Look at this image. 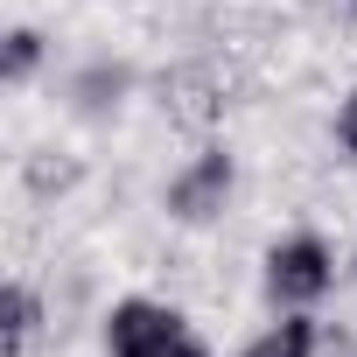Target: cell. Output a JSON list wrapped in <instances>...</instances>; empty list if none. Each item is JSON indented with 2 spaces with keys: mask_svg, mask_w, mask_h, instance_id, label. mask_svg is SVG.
<instances>
[{
  "mask_svg": "<svg viewBox=\"0 0 357 357\" xmlns=\"http://www.w3.org/2000/svg\"><path fill=\"white\" fill-rule=\"evenodd\" d=\"M336 280H343L336 245L315 225H294V231H280V238L259 245V301L273 315H315L336 294Z\"/></svg>",
  "mask_w": 357,
  "mask_h": 357,
  "instance_id": "6da1fadb",
  "label": "cell"
},
{
  "mask_svg": "<svg viewBox=\"0 0 357 357\" xmlns=\"http://www.w3.org/2000/svg\"><path fill=\"white\" fill-rule=\"evenodd\" d=\"M98 350L105 357H211V336L197 329L190 308L161 294H112L98 315Z\"/></svg>",
  "mask_w": 357,
  "mask_h": 357,
  "instance_id": "7a4b0ae2",
  "label": "cell"
},
{
  "mask_svg": "<svg viewBox=\"0 0 357 357\" xmlns=\"http://www.w3.org/2000/svg\"><path fill=\"white\" fill-rule=\"evenodd\" d=\"M238 183H245V175H238L231 140H204V147L183 154V168L161 183V218H168V225H183V231H211V225L231 218Z\"/></svg>",
  "mask_w": 357,
  "mask_h": 357,
  "instance_id": "3957f363",
  "label": "cell"
},
{
  "mask_svg": "<svg viewBox=\"0 0 357 357\" xmlns=\"http://www.w3.org/2000/svg\"><path fill=\"white\" fill-rule=\"evenodd\" d=\"M133 91H140V70H133L126 56H84V63L63 70V84H56L63 112L84 119V126H112V119L133 105Z\"/></svg>",
  "mask_w": 357,
  "mask_h": 357,
  "instance_id": "277c9868",
  "label": "cell"
},
{
  "mask_svg": "<svg viewBox=\"0 0 357 357\" xmlns=\"http://www.w3.org/2000/svg\"><path fill=\"white\" fill-rule=\"evenodd\" d=\"M43 329H50V301H43V287L29 273H15L0 287V357H29Z\"/></svg>",
  "mask_w": 357,
  "mask_h": 357,
  "instance_id": "5b68a950",
  "label": "cell"
},
{
  "mask_svg": "<svg viewBox=\"0 0 357 357\" xmlns=\"http://www.w3.org/2000/svg\"><path fill=\"white\" fill-rule=\"evenodd\" d=\"M43 63H50V36L36 22H15L8 36H0V84L8 91H29L43 77Z\"/></svg>",
  "mask_w": 357,
  "mask_h": 357,
  "instance_id": "8992f818",
  "label": "cell"
},
{
  "mask_svg": "<svg viewBox=\"0 0 357 357\" xmlns=\"http://www.w3.org/2000/svg\"><path fill=\"white\" fill-rule=\"evenodd\" d=\"M315 322H322V315H273V322L252 329L231 357H315Z\"/></svg>",
  "mask_w": 357,
  "mask_h": 357,
  "instance_id": "52a82bcc",
  "label": "cell"
},
{
  "mask_svg": "<svg viewBox=\"0 0 357 357\" xmlns=\"http://www.w3.org/2000/svg\"><path fill=\"white\" fill-rule=\"evenodd\" d=\"M329 140H336V154L357 168V84L336 98V112H329Z\"/></svg>",
  "mask_w": 357,
  "mask_h": 357,
  "instance_id": "ba28073f",
  "label": "cell"
},
{
  "mask_svg": "<svg viewBox=\"0 0 357 357\" xmlns=\"http://www.w3.org/2000/svg\"><path fill=\"white\" fill-rule=\"evenodd\" d=\"M315 357H357V329L350 322H315Z\"/></svg>",
  "mask_w": 357,
  "mask_h": 357,
  "instance_id": "9c48e42d",
  "label": "cell"
},
{
  "mask_svg": "<svg viewBox=\"0 0 357 357\" xmlns=\"http://www.w3.org/2000/svg\"><path fill=\"white\" fill-rule=\"evenodd\" d=\"M350 15H357V0H350Z\"/></svg>",
  "mask_w": 357,
  "mask_h": 357,
  "instance_id": "30bf717a",
  "label": "cell"
}]
</instances>
